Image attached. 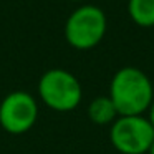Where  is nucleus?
<instances>
[{"label": "nucleus", "instance_id": "1", "mask_svg": "<svg viewBox=\"0 0 154 154\" xmlns=\"http://www.w3.org/2000/svg\"><path fill=\"white\" fill-rule=\"evenodd\" d=\"M118 116H139L147 111L154 100L149 76L136 66H123L113 75L109 94Z\"/></svg>", "mask_w": 154, "mask_h": 154}, {"label": "nucleus", "instance_id": "2", "mask_svg": "<svg viewBox=\"0 0 154 154\" xmlns=\"http://www.w3.org/2000/svg\"><path fill=\"white\" fill-rule=\"evenodd\" d=\"M37 91L42 103L58 113L76 109L83 100L80 80L65 68L47 70L38 80Z\"/></svg>", "mask_w": 154, "mask_h": 154}, {"label": "nucleus", "instance_id": "3", "mask_svg": "<svg viewBox=\"0 0 154 154\" xmlns=\"http://www.w3.org/2000/svg\"><path fill=\"white\" fill-rule=\"evenodd\" d=\"M108 30L106 14L98 5L85 4L75 8L65 22V38L75 50L86 51L98 47Z\"/></svg>", "mask_w": 154, "mask_h": 154}, {"label": "nucleus", "instance_id": "4", "mask_svg": "<svg viewBox=\"0 0 154 154\" xmlns=\"http://www.w3.org/2000/svg\"><path fill=\"white\" fill-rule=\"evenodd\" d=\"M109 141L121 154H147L154 143V128L146 116H118L109 126Z\"/></svg>", "mask_w": 154, "mask_h": 154}, {"label": "nucleus", "instance_id": "5", "mask_svg": "<svg viewBox=\"0 0 154 154\" xmlns=\"http://www.w3.org/2000/svg\"><path fill=\"white\" fill-rule=\"evenodd\" d=\"M38 111V101L33 94L15 90L0 101V126L14 136L25 134L35 126Z\"/></svg>", "mask_w": 154, "mask_h": 154}, {"label": "nucleus", "instance_id": "6", "mask_svg": "<svg viewBox=\"0 0 154 154\" xmlns=\"http://www.w3.org/2000/svg\"><path fill=\"white\" fill-rule=\"evenodd\" d=\"M88 118L98 126H111V123L118 118V111L109 96H96L88 104Z\"/></svg>", "mask_w": 154, "mask_h": 154}, {"label": "nucleus", "instance_id": "7", "mask_svg": "<svg viewBox=\"0 0 154 154\" xmlns=\"http://www.w3.org/2000/svg\"><path fill=\"white\" fill-rule=\"evenodd\" d=\"M128 15L141 28L154 27V0H128Z\"/></svg>", "mask_w": 154, "mask_h": 154}, {"label": "nucleus", "instance_id": "8", "mask_svg": "<svg viewBox=\"0 0 154 154\" xmlns=\"http://www.w3.org/2000/svg\"><path fill=\"white\" fill-rule=\"evenodd\" d=\"M147 121L151 123V126L154 128V100H152V103H151V106L147 108Z\"/></svg>", "mask_w": 154, "mask_h": 154}, {"label": "nucleus", "instance_id": "9", "mask_svg": "<svg viewBox=\"0 0 154 154\" xmlns=\"http://www.w3.org/2000/svg\"><path fill=\"white\" fill-rule=\"evenodd\" d=\"M147 154H154V143H152V146H151V149H149V152Z\"/></svg>", "mask_w": 154, "mask_h": 154}, {"label": "nucleus", "instance_id": "10", "mask_svg": "<svg viewBox=\"0 0 154 154\" xmlns=\"http://www.w3.org/2000/svg\"><path fill=\"white\" fill-rule=\"evenodd\" d=\"M73 2H81V0H73Z\"/></svg>", "mask_w": 154, "mask_h": 154}]
</instances>
